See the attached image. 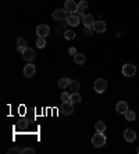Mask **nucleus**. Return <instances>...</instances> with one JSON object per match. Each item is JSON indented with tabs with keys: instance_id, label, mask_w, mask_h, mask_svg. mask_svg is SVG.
<instances>
[{
	"instance_id": "c756f323",
	"label": "nucleus",
	"mask_w": 139,
	"mask_h": 154,
	"mask_svg": "<svg viewBox=\"0 0 139 154\" xmlns=\"http://www.w3.org/2000/svg\"><path fill=\"white\" fill-rule=\"evenodd\" d=\"M136 151H138V153H139V146H138V149H136Z\"/></svg>"
},
{
	"instance_id": "7ed1b4c3",
	"label": "nucleus",
	"mask_w": 139,
	"mask_h": 154,
	"mask_svg": "<svg viewBox=\"0 0 139 154\" xmlns=\"http://www.w3.org/2000/svg\"><path fill=\"white\" fill-rule=\"evenodd\" d=\"M68 17V11L65 8H57V10L53 11V20H57V21H65Z\"/></svg>"
},
{
	"instance_id": "412c9836",
	"label": "nucleus",
	"mask_w": 139,
	"mask_h": 154,
	"mask_svg": "<svg viewBox=\"0 0 139 154\" xmlns=\"http://www.w3.org/2000/svg\"><path fill=\"white\" fill-rule=\"evenodd\" d=\"M70 101H71L72 104H77L81 101V96H79L78 92H77V93H72L71 96H70Z\"/></svg>"
},
{
	"instance_id": "4be33fe9",
	"label": "nucleus",
	"mask_w": 139,
	"mask_h": 154,
	"mask_svg": "<svg viewBox=\"0 0 139 154\" xmlns=\"http://www.w3.org/2000/svg\"><path fill=\"white\" fill-rule=\"evenodd\" d=\"M36 46L39 47V49H43V47L46 46V39L42 38V36H38V39H36Z\"/></svg>"
},
{
	"instance_id": "b1692460",
	"label": "nucleus",
	"mask_w": 139,
	"mask_h": 154,
	"mask_svg": "<svg viewBox=\"0 0 139 154\" xmlns=\"http://www.w3.org/2000/svg\"><path fill=\"white\" fill-rule=\"evenodd\" d=\"M64 38L68 40H72L75 38V33L72 32V31H67V32H64Z\"/></svg>"
},
{
	"instance_id": "dca6fc26",
	"label": "nucleus",
	"mask_w": 139,
	"mask_h": 154,
	"mask_svg": "<svg viewBox=\"0 0 139 154\" xmlns=\"http://www.w3.org/2000/svg\"><path fill=\"white\" fill-rule=\"evenodd\" d=\"M70 89H71L72 93H77V92H79V89H81V83H79L78 81H71V83H70Z\"/></svg>"
},
{
	"instance_id": "f8f14e48",
	"label": "nucleus",
	"mask_w": 139,
	"mask_h": 154,
	"mask_svg": "<svg viewBox=\"0 0 139 154\" xmlns=\"http://www.w3.org/2000/svg\"><path fill=\"white\" fill-rule=\"evenodd\" d=\"M65 21H67V24L70 26H77L79 24V18L77 17L75 14H70L67 17V20H65Z\"/></svg>"
},
{
	"instance_id": "bb28decb",
	"label": "nucleus",
	"mask_w": 139,
	"mask_h": 154,
	"mask_svg": "<svg viewBox=\"0 0 139 154\" xmlns=\"http://www.w3.org/2000/svg\"><path fill=\"white\" fill-rule=\"evenodd\" d=\"M77 17L79 18V21H84V18H85V13H84V11H77Z\"/></svg>"
},
{
	"instance_id": "9d476101",
	"label": "nucleus",
	"mask_w": 139,
	"mask_h": 154,
	"mask_svg": "<svg viewBox=\"0 0 139 154\" xmlns=\"http://www.w3.org/2000/svg\"><path fill=\"white\" fill-rule=\"evenodd\" d=\"M93 31L95 32H97V33H103L104 31H106V22H103V21H96L95 24H93Z\"/></svg>"
},
{
	"instance_id": "9b49d317",
	"label": "nucleus",
	"mask_w": 139,
	"mask_h": 154,
	"mask_svg": "<svg viewBox=\"0 0 139 154\" xmlns=\"http://www.w3.org/2000/svg\"><path fill=\"white\" fill-rule=\"evenodd\" d=\"M124 137L127 142H134L136 139V133L132 129H125L124 131Z\"/></svg>"
},
{
	"instance_id": "a211bd4d",
	"label": "nucleus",
	"mask_w": 139,
	"mask_h": 154,
	"mask_svg": "<svg viewBox=\"0 0 139 154\" xmlns=\"http://www.w3.org/2000/svg\"><path fill=\"white\" fill-rule=\"evenodd\" d=\"M70 83H71V79L70 78H61L58 81V86H60L61 89H65L67 86H70Z\"/></svg>"
},
{
	"instance_id": "cd10ccee",
	"label": "nucleus",
	"mask_w": 139,
	"mask_h": 154,
	"mask_svg": "<svg viewBox=\"0 0 139 154\" xmlns=\"http://www.w3.org/2000/svg\"><path fill=\"white\" fill-rule=\"evenodd\" d=\"M22 153H24V154H33V153H35V150H33V149H31V147H27V149H24V150H22Z\"/></svg>"
},
{
	"instance_id": "f03ea898",
	"label": "nucleus",
	"mask_w": 139,
	"mask_h": 154,
	"mask_svg": "<svg viewBox=\"0 0 139 154\" xmlns=\"http://www.w3.org/2000/svg\"><path fill=\"white\" fill-rule=\"evenodd\" d=\"M93 89H95V92H96V93H103L104 90L107 89L106 79H103V78L96 79V82H95V85H93Z\"/></svg>"
},
{
	"instance_id": "c85d7f7f",
	"label": "nucleus",
	"mask_w": 139,
	"mask_h": 154,
	"mask_svg": "<svg viewBox=\"0 0 139 154\" xmlns=\"http://www.w3.org/2000/svg\"><path fill=\"white\" fill-rule=\"evenodd\" d=\"M70 54H72V56H75V54H77V50H75L74 47H71V49H70Z\"/></svg>"
},
{
	"instance_id": "423d86ee",
	"label": "nucleus",
	"mask_w": 139,
	"mask_h": 154,
	"mask_svg": "<svg viewBox=\"0 0 139 154\" xmlns=\"http://www.w3.org/2000/svg\"><path fill=\"white\" fill-rule=\"evenodd\" d=\"M122 74L125 76H134L136 74V67L134 64H125L122 67Z\"/></svg>"
},
{
	"instance_id": "1a4fd4ad",
	"label": "nucleus",
	"mask_w": 139,
	"mask_h": 154,
	"mask_svg": "<svg viewBox=\"0 0 139 154\" xmlns=\"http://www.w3.org/2000/svg\"><path fill=\"white\" fill-rule=\"evenodd\" d=\"M35 72H36L35 65L28 64V65H25V67H24V75H25V78H32V76L35 75Z\"/></svg>"
},
{
	"instance_id": "4468645a",
	"label": "nucleus",
	"mask_w": 139,
	"mask_h": 154,
	"mask_svg": "<svg viewBox=\"0 0 139 154\" xmlns=\"http://www.w3.org/2000/svg\"><path fill=\"white\" fill-rule=\"evenodd\" d=\"M25 47H27V40H25L24 38H18L17 39V50L22 54L25 50Z\"/></svg>"
},
{
	"instance_id": "aec40b11",
	"label": "nucleus",
	"mask_w": 139,
	"mask_h": 154,
	"mask_svg": "<svg viewBox=\"0 0 139 154\" xmlns=\"http://www.w3.org/2000/svg\"><path fill=\"white\" fill-rule=\"evenodd\" d=\"M95 129H96V132H104L106 131V124L102 121H97L96 125H95Z\"/></svg>"
},
{
	"instance_id": "39448f33",
	"label": "nucleus",
	"mask_w": 139,
	"mask_h": 154,
	"mask_svg": "<svg viewBox=\"0 0 139 154\" xmlns=\"http://www.w3.org/2000/svg\"><path fill=\"white\" fill-rule=\"evenodd\" d=\"M64 8L70 13V14H75L78 11V3H75L74 0H65Z\"/></svg>"
},
{
	"instance_id": "f257e3e1",
	"label": "nucleus",
	"mask_w": 139,
	"mask_h": 154,
	"mask_svg": "<svg viewBox=\"0 0 139 154\" xmlns=\"http://www.w3.org/2000/svg\"><path fill=\"white\" fill-rule=\"evenodd\" d=\"M106 143V136L103 135V132H96L92 137V144L95 147H102Z\"/></svg>"
},
{
	"instance_id": "6ab92c4d",
	"label": "nucleus",
	"mask_w": 139,
	"mask_h": 154,
	"mask_svg": "<svg viewBox=\"0 0 139 154\" xmlns=\"http://www.w3.org/2000/svg\"><path fill=\"white\" fill-rule=\"evenodd\" d=\"M124 115H125V119H127V121H135V112L134 111H131V110H127V111L124 112Z\"/></svg>"
},
{
	"instance_id": "6e6552de",
	"label": "nucleus",
	"mask_w": 139,
	"mask_h": 154,
	"mask_svg": "<svg viewBox=\"0 0 139 154\" xmlns=\"http://www.w3.org/2000/svg\"><path fill=\"white\" fill-rule=\"evenodd\" d=\"M22 57H24L27 61H33L35 60V57H36V54H35V51H33L31 47H25L24 53H22Z\"/></svg>"
},
{
	"instance_id": "5701e85b",
	"label": "nucleus",
	"mask_w": 139,
	"mask_h": 154,
	"mask_svg": "<svg viewBox=\"0 0 139 154\" xmlns=\"http://www.w3.org/2000/svg\"><path fill=\"white\" fill-rule=\"evenodd\" d=\"M88 8V2L86 0H81L78 3V11H85Z\"/></svg>"
},
{
	"instance_id": "f3484780",
	"label": "nucleus",
	"mask_w": 139,
	"mask_h": 154,
	"mask_svg": "<svg viewBox=\"0 0 139 154\" xmlns=\"http://www.w3.org/2000/svg\"><path fill=\"white\" fill-rule=\"evenodd\" d=\"M74 61H75V64H79V65L85 64V56L81 53H77L74 56Z\"/></svg>"
},
{
	"instance_id": "a878e982",
	"label": "nucleus",
	"mask_w": 139,
	"mask_h": 154,
	"mask_svg": "<svg viewBox=\"0 0 139 154\" xmlns=\"http://www.w3.org/2000/svg\"><path fill=\"white\" fill-rule=\"evenodd\" d=\"M20 153H22V151L20 149H17V147H13V149L8 150V154H20Z\"/></svg>"
},
{
	"instance_id": "20e7f679",
	"label": "nucleus",
	"mask_w": 139,
	"mask_h": 154,
	"mask_svg": "<svg viewBox=\"0 0 139 154\" xmlns=\"http://www.w3.org/2000/svg\"><path fill=\"white\" fill-rule=\"evenodd\" d=\"M60 111L64 115H71L72 111H74V104L71 101H63V104H61V107H60Z\"/></svg>"
},
{
	"instance_id": "0eeeda50",
	"label": "nucleus",
	"mask_w": 139,
	"mask_h": 154,
	"mask_svg": "<svg viewBox=\"0 0 139 154\" xmlns=\"http://www.w3.org/2000/svg\"><path fill=\"white\" fill-rule=\"evenodd\" d=\"M36 33H38V36L46 38V36L50 33V28L47 25H45V24H42V25H38V28H36Z\"/></svg>"
},
{
	"instance_id": "ddd939ff",
	"label": "nucleus",
	"mask_w": 139,
	"mask_h": 154,
	"mask_svg": "<svg viewBox=\"0 0 139 154\" xmlns=\"http://www.w3.org/2000/svg\"><path fill=\"white\" fill-rule=\"evenodd\" d=\"M127 110H128V104L125 101H118L117 106H115V111L120 112V114H124Z\"/></svg>"
},
{
	"instance_id": "2eb2a0df",
	"label": "nucleus",
	"mask_w": 139,
	"mask_h": 154,
	"mask_svg": "<svg viewBox=\"0 0 139 154\" xmlns=\"http://www.w3.org/2000/svg\"><path fill=\"white\" fill-rule=\"evenodd\" d=\"M95 18H93V15L88 14L85 15V18H84V24H85V26H93V24H95Z\"/></svg>"
},
{
	"instance_id": "393cba45",
	"label": "nucleus",
	"mask_w": 139,
	"mask_h": 154,
	"mask_svg": "<svg viewBox=\"0 0 139 154\" xmlns=\"http://www.w3.org/2000/svg\"><path fill=\"white\" fill-rule=\"evenodd\" d=\"M70 96L71 94H68L67 92H63L61 93V101H70Z\"/></svg>"
}]
</instances>
